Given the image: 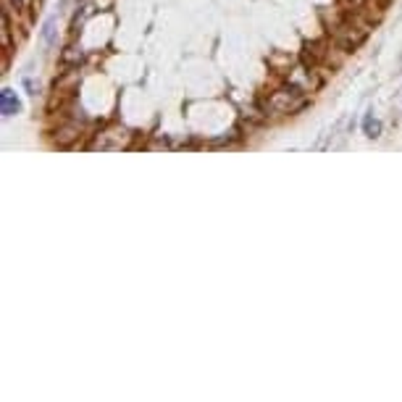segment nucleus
<instances>
[{
	"instance_id": "1",
	"label": "nucleus",
	"mask_w": 402,
	"mask_h": 402,
	"mask_svg": "<svg viewBox=\"0 0 402 402\" xmlns=\"http://www.w3.org/2000/svg\"><path fill=\"white\" fill-rule=\"evenodd\" d=\"M18 108H21V105H18V100L14 97V92H11V90H3V95H0V111H3V116H14Z\"/></svg>"
},
{
	"instance_id": "2",
	"label": "nucleus",
	"mask_w": 402,
	"mask_h": 402,
	"mask_svg": "<svg viewBox=\"0 0 402 402\" xmlns=\"http://www.w3.org/2000/svg\"><path fill=\"white\" fill-rule=\"evenodd\" d=\"M363 129H366V134H368V137H374V139H376L379 134H381V124H379V121L374 119L371 113H368L366 121H363Z\"/></svg>"
},
{
	"instance_id": "3",
	"label": "nucleus",
	"mask_w": 402,
	"mask_h": 402,
	"mask_svg": "<svg viewBox=\"0 0 402 402\" xmlns=\"http://www.w3.org/2000/svg\"><path fill=\"white\" fill-rule=\"evenodd\" d=\"M3 45H6V48L11 45V18H9V11H3Z\"/></svg>"
},
{
	"instance_id": "4",
	"label": "nucleus",
	"mask_w": 402,
	"mask_h": 402,
	"mask_svg": "<svg viewBox=\"0 0 402 402\" xmlns=\"http://www.w3.org/2000/svg\"><path fill=\"white\" fill-rule=\"evenodd\" d=\"M43 37H45V43H51V40H53V18H48V24H45Z\"/></svg>"
},
{
	"instance_id": "5",
	"label": "nucleus",
	"mask_w": 402,
	"mask_h": 402,
	"mask_svg": "<svg viewBox=\"0 0 402 402\" xmlns=\"http://www.w3.org/2000/svg\"><path fill=\"white\" fill-rule=\"evenodd\" d=\"M16 9H29V0H11Z\"/></svg>"
}]
</instances>
